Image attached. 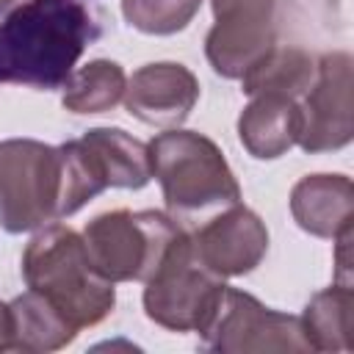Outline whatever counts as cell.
Returning a JSON list of instances; mask_svg holds the SVG:
<instances>
[{
  "label": "cell",
  "mask_w": 354,
  "mask_h": 354,
  "mask_svg": "<svg viewBox=\"0 0 354 354\" xmlns=\"http://www.w3.org/2000/svg\"><path fill=\"white\" fill-rule=\"evenodd\" d=\"M97 36L80 0H25L0 22V83L61 88Z\"/></svg>",
  "instance_id": "obj_1"
},
{
  "label": "cell",
  "mask_w": 354,
  "mask_h": 354,
  "mask_svg": "<svg viewBox=\"0 0 354 354\" xmlns=\"http://www.w3.org/2000/svg\"><path fill=\"white\" fill-rule=\"evenodd\" d=\"M22 277L75 329L100 324L116 304L113 282L94 268L83 235L64 224H50L30 238L22 252Z\"/></svg>",
  "instance_id": "obj_2"
},
{
  "label": "cell",
  "mask_w": 354,
  "mask_h": 354,
  "mask_svg": "<svg viewBox=\"0 0 354 354\" xmlns=\"http://www.w3.org/2000/svg\"><path fill=\"white\" fill-rule=\"evenodd\" d=\"M149 169L163 188L169 216L185 221L207 207L241 202V185L221 149L202 133L171 127L149 144Z\"/></svg>",
  "instance_id": "obj_3"
},
{
  "label": "cell",
  "mask_w": 354,
  "mask_h": 354,
  "mask_svg": "<svg viewBox=\"0 0 354 354\" xmlns=\"http://www.w3.org/2000/svg\"><path fill=\"white\" fill-rule=\"evenodd\" d=\"M61 152L33 138L0 141V227L30 232L61 218Z\"/></svg>",
  "instance_id": "obj_4"
},
{
  "label": "cell",
  "mask_w": 354,
  "mask_h": 354,
  "mask_svg": "<svg viewBox=\"0 0 354 354\" xmlns=\"http://www.w3.org/2000/svg\"><path fill=\"white\" fill-rule=\"evenodd\" d=\"M180 232L183 224L160 210H111L86 224L83 243L105 279L144 282Z\"/></svg>",
  "instance_id": "obj_5"
},
{
  "label": "cell",
  "mask_w": 354,
  "mask_h": 354,
  "mask_svg": "<svg viewBox=\"0 0 354 354\" xmlns=\"http://www.w3.org/2000/svg\"><path fill=\"white\" fill-rule=\"evenodd\" d=\"M144 285L147 318L171 332H196L224 290V279L196 257L185 230L169 243Z\"/></svg>",
  "instance_id": "obj_6"
},
{
  "label": "cell",
  "mask_w": 354,
  "mask_h": 354,
  "mask_svg": "<svg viewBox=\"0 0 354 354\" xmlns=\"http://www.w3.org/2000/svg\"><path fill=\"white\" fill-rule=\"evenodd\" d=\"M196 332L213 351H310L296 315L277 313L227 285Z\"/></svg>",
  "instance_id": "obj_7"
},
{
  "label": "cell",
  "mask_w": 354,
  "mask_h": 354,
  "mask_svg": "<svg viewBox=\"0 0 354 354\" xmlns=\"http://www.w3.org/2000/svg\"><path fill=\"white\" fill-rule=\"evenodd\" d=\"M351 55L326 53L315 61V77L299 97L301 130L299 147L304 152H329L351 141Z\"/></svg>",
  "instance_id": "obj_8"
},
{
  "label": "cell",
  "mask_w": 354,
  "mask_h": 354,
  "mask_svg": "<svg viewBox=\"0 0 354 354\" xmlns=\"http://www.w3.org/2000/svg\"><path fill=\"white\" fill-rule=\"evenodd\" d=\"M216 25L205 39V55L221 77H241L277 39V0H210Z\"/></svg>",
  "instance_id": "obj_9"
},
{
  "label": "cell",
  "mask_w": 354,
  "mask_h": 354,
  "mask_svg": "<svg viewBox=\"0 0 354 354\" xmlns=\"http://www.w3.org/2000/svg\"><path fill=\"white\" fill-rule=\"evenodd\" d=\"M196 257L221 279L249 274L268 252V230L249 207L230 205L227 213L210 218L191 235Z\"/></svg>",
  "instance_id": "obj_10"
},
{
  "label": "cell",
  "mask_w": 354,
  "mask_h": 354,
  "mask_svg": "<svg viewBox=\"0 0 354 354\" xmlns=\"http://www.w3.org/2000/svg\"><path fill=\"white\" fill-rule=\"evenodd\" d=\"M124 108L144 124L180 127L199 100V83L194 72L174 61L147 64L133 72L124 86Z\"/></svg>",
  "instance_id": "obj_11"
},
{
  "label": "cell",
  "mask_w": 354,
  "mask_h": 354,
  "mask_svg": "<svg viewBox=\"0 0 354 354\" xmlns=\"http://www.w3.org/2000/svg\"><path fill=\"white\" fill-rule=\"evenodd\" d=\"M296 224L315 238H337L354 221V188L346 174H307L290 191Z\"/></svg>",
  "instance_id": "obj_12"
},
{
  "label": "cell",
  "mask_w": 354,
  "mask_h": 354,
  "mask_svg": "<svg viewBox=\"0 0 354 354\" xmlns=\"http://www.w3.org/2000/svg\"><path fill=\"white\" fill-rule=\"evenodd\" d=\"M299 100L285 94H254L238 116L241 144L249 149L252 158L260 160H274L285 155L299 141Z\"/></svg>",
  "instance_id": "obj_13"
},
{
  "label": "cell",
  "mask_w": 354,
  "mask_h": 354,
  "mask_svg": "<svg viewBox=\"0 0 354 354\" xmlns=\"http://www.w3.org/2000/svg\"><path fill=\"white\" fill-rule=\"evenodd\" d=\"M105 188H144L152 177L149 147L122 127H94L80 136Z\"/></svg>",
  "instance_id": "obj_14"
},
{
  "label": "cell",
  "mask_w": 354,
  "mask_h": 354,
  "mask_svg": "<svg viewBox=\"0 0 354 354\" xmlns=\"http://www.w3.org/2000/svg\"><path fill=\"white\" fill-rule=\"evenodd\" d=\"M310 351H348L354 346V293L351 285L335 282L315 293L299 318Z\"/></svg>",
  "instance_id": "obj_15"
},
{
  "label": "cell",
  "mask_w": 354,
  "mask_h": 354,
  "mask_svg": "<svg viewBox=\"0 0 354 354\" xmlns=\"http://www.w3.org/2000/svg\"><path fill=\"white\" fill-rule=\"evenodd\" d=\"M11 348L55 351L75 340L77 329L39 293L28 290L11 304Z\"/></svg>",
  "instance_id": "obj_16"
},
{
  "label": "cell",
  "mask_w": 354,
  "mask_h": 354,
  "mask_svg": "<svg viewBox=\"0 0 354 354\" xmlns=\"http://www.w3.org/2000/svg\"><path fill=\"white\" fill-rule=\"evenodd\" d=\"M315 77V58L299 47H271L243 75V91L254 94H285L299 100Z\"/></svg>",
  "instance_id": "obj_17"
},
{
  "label": "cell",
  "mask_w": 354,
  "mask_h": 354,
  "mask_svg": "<svg viewBox=\"0 0 354 354\" xmlns=\"http://www.w3.org/2000/svg\"><path fill=\"white\" fill-rule=\"evenodd\" d=\"M124 69L116 61L97 58L69 75V80L64 83L61 102L72 113H102L124 97Z\"/></svg>",
  "instance_id": "obj_18"
},
{
  "label": "cell",
  "mask_w": 354,
  "mask_h": 354,
  "mask_svg": "<svg viewBox=\"0 0 354 354\" xmlns=\"http://www.w3.org/2000/svg\"><path fill=\"white\" fill-rule=\"evenodd\" d=\"M199 6L202 0H122V14L141 33L169 36L183 30Z\"/></svg>",
  "instance_id": "obj_19"
},
{
  "label": "cell",
  "mask_w": 354,
  "mask_h": 354,
  "mask_svg": "<svg viewBox=\"0 0 354 354\" xmlns=\"http://www.w3.org/2000/svg\"><path fill=\"white\" fill-rule=\"evenodd\" d=\"M11 348V307L0 301V351Z\"/></svg>",
  "instance_id": "obj_20"
},
{
  "label": "cell",
  "mask_w": 354,
  "mask_h": 354,
  "mask_svg": "<svg viewBox=\"0 0 354 354\" xmlns=\"http://www.w3.org/2000/svg\"><path fill=\"white\" fill-rule=\"evenodd\" d=\"M17 3H22V0H0V14H3V11H8V8H14Z\"/></svg>",
  "instance_id": "obj_21"
}]
</instances>
